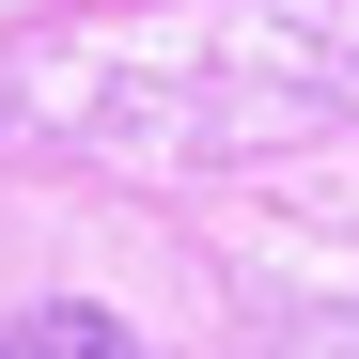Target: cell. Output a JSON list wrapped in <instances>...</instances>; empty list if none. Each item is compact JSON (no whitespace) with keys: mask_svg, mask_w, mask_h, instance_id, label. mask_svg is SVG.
<instances>
[{"mask_svg":"<svg viewBox=\"0 0 359 359\" xmlns=\"http://www.w3.org/2000/svg\"><path fill=\"white\" fill-rule=\"evenodd\" d=\"M0 359H141V328H126V313H94V297H47V313L0 328Z\"/></svg>","mask_w":359,"mask_h":359,"instance_id":"obj_1","label":"cell"}]
</instances>
